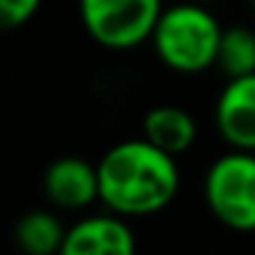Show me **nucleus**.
<instances>
[{
	"label": "nucleus",
	"mask_w": 255,
	"mask_h": 255,
	"mask_svg": "<svg viewBox=\"0 0 255 255\" xmlns=\"http://www.w3.org/2000/svg\"><path fill=\"white\" fill-rule=\"evenodd\" d=\"M203 198L211 217L231 231H255V151L231 148L206 170Z\"/></svg>",
	"instance_id": "obj_3"
},
{
	"label": "nucleus",
	"mask_w": 255,
	"mask_h": 255,
	"mask_svg": "<svg viewBox=\"0 0 255 255\" xmlns=\"http://www.w3.org/2000/svg\"><path fill=\"white\" fill-rule=\"evenodd\" d=\"M214 124L231 148L255 151V74L231 77L217 96Z\"/></svg>",
	"instance_id": "obj_5"
},
{
	"label": "nucleus",
	"mask_w": 255,
	"mask_h": 255,
	"mask_svg": "<svg viewBox=\"0 0 255 255\" xmlns=\"http://www.w3.org/2000/svg\"><path fill=\"white\" fill-rule=\"evenodd\" d=\"M127 220L110 211L74 222L66 231L63 255H132L137 242Z\"/></svg>",
	"instance_id": "obj_6"
},
{
	"label": "nucleus",
	"mask_w": 255,
	"mask_h": 255,
	"mask_svg": "<svg viewBox=\"0 0 255 255\" xmlns=\"http://www.w3.org/2000/svg\"><path fill=\"white\" fill-rule=\"evenodd\" d=\"M66 231L69 228H63V222L55 214L36 209L17 220L14 239L28 255H52V253H63Z\"/></svg>",
	"instance_id": "obj_9"
},
{
	"label": "nucleus",
	"mask_w": 255,
	"mask_h": 255,
	"mask_svg": "<svg viewBox=\"0 0 255 255\" xmlns=\"http://www.w3.org/2000/svg\"><path fill=\"white\" fill-rule=\"evenodd\" d=\"M200 3H209V0H200Z\"/></svg>",
	"instance_id": "obj_13"
},
{
	"label": "nucleus",
	"mask_w": 255,
	"mask_h": 255,
	"mask_svg": "<svg viewBox=\"0 0 255 255\" xmlns=\"http://www.w3.org/2000/svg\"><path fill=\"white\" fill-rule=\"evenodd\" d=\"M217 69L228 80L255 74V30L242 28V25H233V28L222 30Z\"/></svg>",
	"instance_id": "obj_10"
},
{
	"label": "nucleus",
	"mask_w": 255,
	"mask_h": 255,
	"mask_svg": "<svg viewBox=\"0 0 255 255\" xmlns=\"http://www.w3.org/2000/svg\"><path fill=\"white\" fill-rule=\"evenodd\" d=\"M222 30L217 17L200 0L176 3L162 11L154 28V50L167 69L178 74H198L217 66Z\"/></svg>",
	"instance_id": "obj_2"
},
{
	"label": "nucleus",
	"mask_w": 255,
	"mask_h": 255,
	"mask_svg": "<svg viewBox=\"0 0 255 255\" xmlns=\"http://www.w3.org/2000/svg\"><path fill=\"white\" fill-rule=\"evenodd\" d=\"M143 137H148L154 145L173 156H181L192 148L198 137V124L184 107L176 105H159L151 107L143 118Z\"/></svg>",
	"instance_id": "obj_8"
},
{
	"label": "nucleus",
	"mask_w": 255,
	"mask_h": 255,
	"mask_svg": "<svg viewBox=\"0 0 255 255\" xmlns=\"http://www.w3.org/2000/svg\"><path fill=\"white\" fill-rule=\"evenodd\" d=\"M250 6H253V11H255V0H250Z\"/></svg>",
	"instance_id": "obj_12"
},
{
	"label": "nucleus",
	"mask_w": 255,
	"mask_h": 255,
	"mask_svg": "<svg viewBox=\"0 0 255 255\" xmlns=\"http://www.w3.org/2000/svg\"><path fill=\"white\" fill-rule=\"evenodd\" d=\"M39 6L41 0H0V22L6 28H19L28 19H33Z\"/></svg>",
	"instance_id": "obj_11"
},
{
	"label": "nucleus",
	"mask_w": 255,
	"mask_h": 255,
	"mask_svg": "<svg viewBox=\"0 0 255 255\" xmlns=\"http://www.w3.org/2000/svg\"><path fill=\"white\" fill-rule=\"evenodd\" d=\"M176 156L148 137L124 140L99 159V200L121 217H151L178 195Z\"/></svg>",
	"instance_id": "obj_1"
},
{
	"label": "nucleus",
	"mask_w": 255,
	"mask_h": 255,
	"mask_svg": "<svg viewBox=\"0 0 255 255\" xmlns=\"http://www.w3.org/2000/svg\"><path fill=\"white\" fill-rule=\"evenodd\" d=\"M162 11V0H80L88 36L107 50H132L148 41Z\"/></svg>",
	"instance_id": "obj_4"
},
{
	"label": "nucleus",
	"mask_w": 255,
	"mask_h": 255,
	"mask_svg": "<svg viewBox=\"0 0 255 255\" xmlns=\"http://www.w3.org/2000/svg\"><path fill=\"white\" fill-rule=\"evenodd\" d=\"M44 195L58 209H85L99 200V165L61 156L44 170Z\"/></svg>",
	"instance_id": "obj_7"
}]
</instances>
